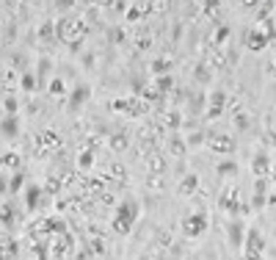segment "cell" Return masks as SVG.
I'll return each instance as SVG.
<instances>
[{
  "label": "cell",
  "mask_w": 276,
  "mask_h": 260,
  "mask_svg": "<svg viewBox=\"0 0 276 260\" xmlns=\"http://www.w3.org/2000/svg\"><path fill=\"white\" fill-rule=\"evenodd\" d=\"M14 130H17V127H14V122H8V125H3V133H14Z\"/></svg>",
  "instance_id": "6da1fadb"
}]
</instances>
